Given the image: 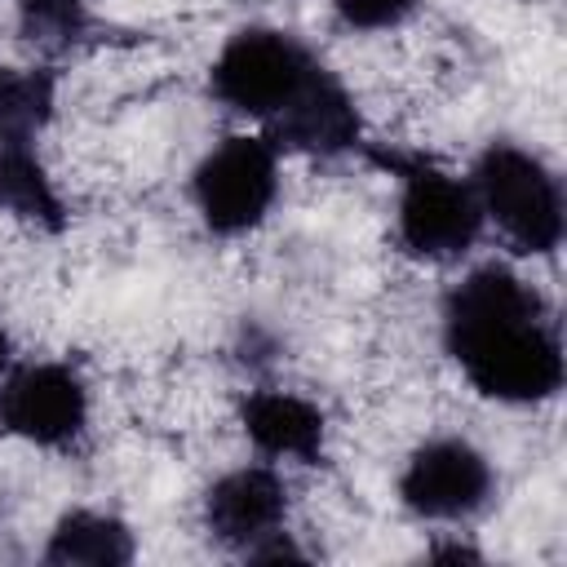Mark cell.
Masks as SVG:
<instances>
[{
	"label": "cell",
	"mask_w": 567,
	"mask_h": 567,
	"mask_svg": "<svg viewBox=\"0 0 567 567\" xmlns=\"http://www.w3.org/2000/svg\"><path fill=\"white\" fill-rule=\"evenodd\" d=\"M470 186L478 195L483 221H496V230L527 257H549L563 244L567 213H563V186L554 168L514 142H492L474 159Z\"/></svg>",
	"instance_id": "obj_3"
},
{
	"label": "cell",
	"mask_w": 567,
	"mask_h": 567,
	"mask_svg": "<svg viewBox=\"0 0 567 567\" xmlns=\"http://www.w3.org/2000/svg\"><path fill=\"white\" fill-rule=\"evenodd\" d=\"M496 496L492 461L456 434L425 439L412 447L399 474V501L421 523H465L483 514Z\"/></svg>",
	"instance_id": "obj_6"
},
{
	"label": "cell",
	"mask_w": 567,
	"mask_h": 567,
	"mask_svg": "<svg viewBox=\"0 0 567 567\" xmlns=\"http://www.w3.org/2000/svg\"><path fill=\"white\" fill-rule=\"evenodd\" d=\"M18 4V27L31 44L58 53L71 49L84 35L89 22V0H13Z\"/></svg>",
	"instance_id": "obj_14"
},
{
	"label": "cell",
	"mask_w": 567,
	"mask_h": 567,
	"mask_svg": "<svg viewBox=\"0 0 567 567\" xmlns=\"http://www.w3.org/2000/svg\"><path fill=\"white\" fill-rule=\"evenodd\" d=\"M399 182L394 235L416 261H461L483 235V208L470 177L447 173L430 155L416 151H368Z\"/></svg>",
	"instance_id": "obj_2"
},
{
	"label": "cell",
	"mask_w": 567,
	"mask_h": 567,
	"mask_svg": "<svg viewBox=\"0 0 567 567\" xmlns=\"http://www.w3.org/2000/svg\"><path fill=\"white\" fill-rule=\"evenodd\" d=\"M9 363H13V346H9V332L0 328V377L9 372Z\"/></svg>",
	"instance_id": "obj_16"
},
{
	"label": "cell",
	"mask_w": 567,
	"mask_h": 567,
	"mask_svg": "<svg viewBox=\"0 0 567 567\" xmlns=\"http://www.w3.org/2000/svg\"><path fill=\"white\" fill-rule=\"evenodd\" d=\"M279 195V151L261 133H230L190 173V199L213 235H248Z\"/></svg>",
	"instance_id": "obj_5"
},
{
	"label": "cell",
	"mask_w": 567,
	"mask_h": 567,
	"mask_svg": "<svg viewBox=\"0 0 567 567\" xmlns=\"http://www.w3.org/2000/svg\"><path fill=\"white\" fill-rule=\"evenodd\" d=\"M0 213L49 235L66 226V204L35 155V142H0Z\"/></svg>",
	"instance_id": "obj_12"
},
{
	"label": "cell",
	"mask_w": 567,
	"mask_h": 567,
	"mask_svg": "<svg viewBox=\"0 0 567 567\" xmlns=\"http://www.w3.org/2000/svg\"><path fill=\"white\" fill-rule=\"evenodd\" d=\"M133 554V527L106 509H66L44 540V563L53 567H124Z\"/></svg>",
	"instance_id": "obj_11"
},
{
	"label": "cell",
	"mask_w": 567,
	"mask_h": 567,
	"mask_svg": "<svg viewBox=\"0 0 567 567\" xmlns=\"http://www.w3.org/2000/svg\"><path fill=\"white\" fill-rule=\"evenodd\" d=\"M443 346L492 403L532 408L563 390L558 319L549 301L501 261L474 266L443 297Z\"/></svg>",
	"instance_id": "obj_1"
},
{
	"label": "cell",
	"mask_w": 567,
	"mask_h": 567,
	"mask_svg": "<svg viewBox=\"0 0 567 567\" xmlns=\"http://www.w3.org/2000/svg\"><path fill=\"white\" fill-rule=\"evenodd\" d=\"M319 71H323V62L292 31L244 27L217 49V58L208 66V89L235 115L270 124L279 111H288L306 93V84Z\"/></svg>",
	"instance_id": "obj_4"
},
{
	"label": "cell",
	"mask_w": 567,
	"mask_h": 567,
	"mask_svg": "<svg viewBox=\"0 0 567 567\" xmlns=\"http://www.w3.org/2000/svg\"><path fill=\"white\" fill-rule=\"evenodd\" d=\"M89 425V385L71 363H9L0 377V430L31 447H71Z\"/></svg>",
	"instance_id": "obj_7"
},
{
	"label": "cell",
	"mask_w": 567,
	"mask_h": 567,
	"mask_svg": "<svg viewBox=\"0 0 567 567\" xmlns=\"http://www.w3.org/2000/svg\"><path fill=\"white\" fill-rule=\"evenodd\" d=\"M244 439L270 461L319 465L328 452V421L319 403L292 390H248L239 403Z\"/></svg>",
	"instance_id": "obj_10"
},
{
	"label": "cell",
	"mask_w": 567,
	"mask_h": 567,
	"mask_svg": "<svg viewBox=\"0 0 567 567\" xmlns=\"http://www.w3.org/2000/svg\"><path fill=\"white\" fill-rule=\"evenodd\" d=\"M288 523V483L275 465L226 470L204 496V527L217 545L252 554Z\"/></svg>",
	"instance_id": "obj_8"
},
{
	"label": "cell",
	"mask_w": 567,
	"mask_h": 567,
	"mask_svg": "<svg viewBox=\"0 0 567 567\" xmlns=\"http://www.w3.org/2000/svg\"><path fill=\"white\" fill-rule=\"evenodd\" d=\"M58 80L44 66H4L0 80V142H35L53 120Z\"/></svg>",
	"instance_id": "obj_13"
},
{
	"label": "cell",
	"mask_w": 567,
	"mask_h": 567,
	"mask_svg": "<svg viewBox=\"0 0 567 567\" xmlns=\"http://www.w3.org/2000/svg\"><path fill=\"white\" fill-rule=\"evenodd\" d=\"M0 80H4V66H0Z\"/></svg>",
	"instance_id": "obj_17"
},
{
	"label": "cell",
	"mask_w": 567,
	"mask_h": 567,
	"mask_svg": "<svg viewBox=\"0 0 567 567\" xmlns=\"http://www.w3.org/2000/svg\"><path fill=\"white\" fill-rule=\"evenodd\" d=\"M261 137L275 151H297V155L332 159V155H346V151L363 146V115H359L350 89L323 66L306 84V93L266 124Z\"/></svg>",
	"instance_id": "obj_9"
},
{
	"label": "cell",
	"mask_w": 567,
	"mask_h": 567,
	"mask_svg": "<svg viewBox=\"0 0 567 567\" xmlns=\"http://www.w3.org/2000/svg\"><path fill=\"white\" fill-rule=\"evenodd\" d=\"M421 0H332V13L346 31H394L416 13Z\"/></svg>",
	"instance_id": "obj_15"
}]
</instances>
